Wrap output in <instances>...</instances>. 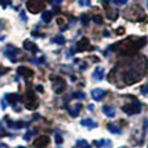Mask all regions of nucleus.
<instances>
[{"mask_svg": "<svg viewBox=\"0 0 148 148\" xmlns=\"http://www.w3.org/2000/svg\"><path fill=\"white\" fill-rule=\"evenodd\" d=\"M122 109H123V112L127 113V114H136V113L140 112V109H142V104H140V101L135 100V101H133L131 104L125 105V107H123Z\"/></svg>", "mask_w": 148, "mask_h": 148, "instance_id": "nucleus-1", "label": "nucleus"}, {"mask_svg": "<svg viewBox=\"0 0 148 148\" xmlns=\"http://www.w3.org/2000/svg\"><path fill=\"white\" fill-rule=\"evenodd\" d=\"M78 3H79V5H86L84 4V0H78Z\"/></svg>", "mask_w": 148, "mask_h": 148, "instance_id": "nucleus-27", "label": "nucleus"}, {"mask_svg": "<svg viewBox=\"0 0 148 148\" xmlns=\"http://www.w3.org/2000/svg\"><path fill=\"white\" fill-rule=\"evenodd\" d=\"M48 143H49L48 136H39L36 139V142L34 143V148H44L48 146Z\"/></svg>", "mask_w": 148, "mask_h": 148, "instance_id": "nucleus-6", "label": "nucleus"}, {"mask_svg": "<svg viewBox=\"0 0 148 148\" xmlns=\"http://www.w3.org/2000/svg\"><path fill=\"white\" fill-rule=\"evenodd\" d=\"M104 95H105V90H103V88H94L91 91L92 99L96 100V101H100V100L104 97Z\"/></svg>", "mask_w": 148, "mask_h": 148, "instance_id": "nucleus-5", "label": "nucleus"}, {"mask_svg": "<svg viewBox=\"0 0 148 148\" xmlns=\"http://www.w3.org/2000/svg\"><path fill=\"white\" fill-rule=\"evenodd\" d=\"M7 125H8V127H10V129H13V130H18V129H21V127H23V123H21V121H10V120H8V122H7Z\"/></svg>", "mask_w": 148, "mask_h": 148, "instance_id": "nucleus-10", "label": "nucleus"}, {"mask_svg": "<svg viewBox=\"0 0 148 148\" xmlns=\"http://www.w3.org/2000/svg\"><path fill=\"white\" fill-rule=\"evenodd\" d=\"M31 134H33V133H31V131H29L27 134H25V136H23V139H25V140H29V139H30V136H31Z\"/></svg>", "mask_w": 148, "mask_h": 148, "instance_id": "nucleus-23", "label": "nucleus"}, {"mask_svg": "<svg viewBox=\"0 0 148 148\" xmlns=\"http://www.w3.org/2000/svg\"><path fill=\"white\" fill-rule=\"evenodd\" d=\"M91 4V0H86V5H90Z\"/></svg>", "mask_w": 148, "mask_h": 148, "instance_id": "nucleus-29", "label": "nucleus"}, {"mask_svg": "<svg viewBox=\"0 0 148 148\" xmlns=\"http://www.w3.org/2000/svg\"><path fill=\"white\" fill-rule=\"evenodd\" d=\"M86 46H88V39L82 38L81 40L78 42V44H77V49H78V51H84V49L87 48Z\"/></svg>", "mask_w": 148, "mask_h": 148, "instance_id": "nucleus-12", "label": "nucleus"}, {"mask_svg": "<svg viewBox=\"0 0 148 148\" xmlns=\"http://www.w3.org/2000/svg\"><path fill=\"white\" fill-rule=\"evenodd\" d=\"M17 53H18V49L13 46H8L4 51V55L10 60V61H16V60H17Z\"/></svg>", "mask_w": 148, "mask_h": 148, "instance_id": "nucleus-2", "label": "nucleus"}, {"mask_svg": "<svg viewBox=\"0 0 148 148\" xmlns=\"http://www.w3.org/2000/svg\"><path fill=\"white\" fill-rule=\"evenodd\" d=\"M113 3H114V4H118V5H123L127 3V0H113Z\"/></svg>", "mask_w": 148, "mask_h": 148, "instance_id": "nucleus-20", "label": "nucleus"}, {"mask_svg": "<svg viewBox=\"0 0 148 148\" xmlns=\"http://www.w3.org/2000/svg\"><path fill=\"white\" fill-rule=\"evenodd\" d=\"M0 135H4V127H3L1 122H0Z\"/></svg>", "mask_w": 148, "mask_h": 148, "instance_id": "nucleus-24", "label": "nucleus"}, {"mask_svg": "<svg viewBox=\"0 0 148 148\" xmlns=\"http://www.w3.org/2000/svg\"><path fill=\"white\" fill-rule=\"evenodd\" d=\"M144 130L148 131V120H146V122H144Z\"/></svg>", "mask_w": 148, "mask_h": 148, "instance_id": "nucleus-26", "label": "nucleus"}, {"mask_svg": "<svg viewBox=\"0 0 148 148\" xmlns=\"http://www.w3.org/2000/svg\"><path fill=\"white\" fill-rule=\"evenodd\" d=\"M104 74H105L104 68L96 66L94 70V73H92V79H94V81H101V79L104 78Z\"/></svg>", "mask_w": 148, "mask_h": 148, "instance_id": "nucleus-4", "label": "nucleus"}, {"mask_svg": "<svg viewBox=\"0 0 148 148\" xmlns=\"http://www.w3.org/2000/svg\"><path fill=\"white\" fill-rule=\"evenodd\" d=\"M81 108H82L81 104H75L73 108H68V112H69V114L72 116V117H77L79 110H81Z\"/></svg>", "mask_w": 148, "mask_h": 148, "instance_id": "nucleus-11", "label": "nucleus"}, {"mask_svg": "<svg viewBox=\"0 0 148 148\" xmlns=\"http://www.w3.org/2000/svg\"><path fill=\"white\" fill-rule=\"evenodd\" d=\"M103 113H104L107 117H110V118H113V117H116V108L113 107L112 104H105L104 107H103Z\"/></svg>", "mask_w": 148, "mask_h": 148, "instance_id": "nucleus-3", "label": "nucleus"}, {"mask_svg": "<svg viewBox=\"0 0 148 148\" xmlns=\"http://www.w3.org/2000/svg\"><path fill=\"white\" fill-rule=\"evenodd\" d=\"M42 20H43L46 23L51 22V20H52V12H49V10H47V12H44L43 14H42Z\"/></svg>", "mask_w": 148, "mask_h": 148, "instance_id": "nucleus-15", "label": "nucleus"}, {"mask_svg": "<svg viewBox=\"0 0 148 148\" xmlns=\"http://www.w3.org/2000/svg\"><path fill=\"white\" fill-rule=\"evenodd\" d=\"M62 0H53V1H52V5H56V4H60V3H61Z\"/></svg>", "mask_w": 148, "mask_h": 148, "instance_id": "nucleus-25", "label": "nucleus"}, {"mask_svg": "<svg viewBox=\"0 0 148 148\" xmlns=\"http://www.w3.org/2000/svg\"><path fill=\"white\" fill-rule=\"evenodd\" d=\"M77 147L78 148H91L90 147V144L87 143L86 140H78L77 142Z\"/></svg>", "mask_w": 148, "mask_h": 148, "instance_id": "nucleus-18", "label": "nucleus"}, {"mask_svg": "<svg viewBox=\"0 0 148 148\" xmlns=\"http://www.w3.org/2000/svg\"><path fill=\"white\" fill-rule=\"evenodd\" d=\"M120 148H126V147H120Z\"/></svg>", "mask_w": 148, "mask_h": 148, "instance_id": "nucleus-32", "label": "nucleus"}, {"mask_svg": "<svg viewBox=\"0 0 148 148\" xmlns=\"http://www.w3.org/2000/svg\"><path fill=\"white\" fill-rule=\"evenodd\" d=\"M56 142H57V144H61L62 143V136L60 135V133L56 134Z\"/></svg>", "mask_w": 148, "mask_h": 148, "instance_id": "nucleus-21", "label": "nucleus"}, {"mask_svg": "<svg viewBox=\"0 0 148 148\" xmlns=\"http://www.w3.org/2000/svg\"><path fill=\"white\" fill-rule=\"evenodd\" d=\"M0 148H8L5 144H3V143H0Z\"/></svg>", "mask_w": 148, "mask_h": 148, "instance_id": "nucleus-28", "label": "nucleus"}, {"mask_svg": "<svg viewBox=\"0 0 148 148\" xmlns=\"http://www.w3.org/2000/svg\"><path fill=\"white\" fill-rule=\"evenodd\" d=\"M101 17H99V16H95V17H94V22L95 23H101Z\"/></svg>", "mask_w": 148, "mask_h": 148, "instance_id": "nucleus-22", "label": "nucleus"}, {"mask_svg": "<svg viewBox=\"0 0 148 148\" xmlns=\"http://www.w3.org/2000/svg\"><path fill=\"white\" fill-rule=\"evenodd\" d=\"M79 20H81V22H82V25L83 26H87L88 25V22H90V18H88V16H87L86 13H82L81 17H79Z\"/></svg>", "mask_w": 148, "mask_h": 148, "instance_id": "nucleus-16", "label": "nucleus"}, {"mask_svg": "<svg viewBox=\"0 0 148 148\" xmlns=\"http://www.w3.org/2000/svg\"><path fill=\"white\" fill-rule=\"evenodd\" d=\"M81 125L83 126V127H87V129H95V127H97V123L95 122L92 118H83V120L81 121Z\"/></svg>", "mask_w": 148, "mask_h": 148, "instance_id": "nucleus-7", "label": "nucleus"}, {"mask_svg": "<svg viewBox=\"0 0 148 148\" xmlns=\"http://www.w3.org/2000/svg\"><path fill=\"white\" fill-rule=\"evenodd\" d=\"M23 48H25L26 51H29V52H36L38 51V47H36L35 44H34L33 42H30V40L23 42Z\"/></svg>", "mask_w": 148, "mask_h": 148, "instance_id": "nucleus-9", "label": "nucleus"}, {"mask_svg": "<svg viewBox=\"0 0 148 148\" xmlns=\"http://www.w3.org/2000/svg\"><path fill=\"white\" fill-rule=\"evenodd\" d=\"M17 72H18V74H21V75H23V77H31L33 75V70H30V69H27L26 66H20L17 69Z\"/></svg>", "mask_w": 148, "mask_h": 148, "instance_id": "nucleus-13", "label": "nucleus"}, {"mask_svg": "<svg viewBox=\"0 0 148 148\" xmlns=\"http://www.w3.org/2000/svg\"><path fill=\"white\" fill-rule=\"evenodd\" d=\"M16 148H26V147H23V146H18V147H16Z\"/></svg>", "mask_w": 148, "mask_h": 148, "instance_id": "nucleus-30", "label": "nucleus"}, {"mask_svg": "<svg viewBox=\"0 0 148 148\" xmlns=\"http://www.w3.org/2000/svg\"><path fill=\"white\" fill-rule=\"evenodd\" d=\"M59 148H60V147H59Z\"/></svg>", "mask_w": 148, "mask_h": 148, "instance_id": "nucleus-33", "label": "nucleus"}, {"mask_svg": "<svg viewBox=\"0 0 148 148\" xmlns=\"http://www.w3.org/2000/svg\"><path fill=\"white\" fill-rule=\"evenodd\" d=\"M95 146L99 148H110L112 147V142L107 140V139H100V140H95L94 142Z\"/></svg>", "mask_w": 148, "mask_h": 148, "instance_id": "nucleus-8", "label": "nucleus"}, {"mask_svg": "<svg viewBox=\"0 0 148 148\" xmlns=\"http://www.w3.org/2000/svg\"><path fill=\"white\" fill-rule=\"evenodd\" d=\"M53 42H55V43H57V44H60V46H62V44H64L66 40H65V38L62 35H57L56 38L53 39Z\"/></svg>", "mask_w": 148, "mask_h": 148, "instance_id": "nucleus-17", "label": "nucleus"}, {"mask_svg": "<svg viewBox=\"0 0 148 148\" xmlns=\"http://www.w3.org/2000/svg\"><path fill=\"white\" fill-rule=\"evenodd\" d=\"M147 7H148V0H147Z\"/></svg>", "mask_w": 148, "mask_h": 148, "instance_id": "nucleus-31", "label": "nucleus"}, {"mask_svg": "<svg viewBox=\"0 0 148 148\" xmlns=\"http://www.w3.org/2000/svg\"><path fill=\"white\" fill-rule=\"evenodd\" d=\"M73 96L75 97V99L82 100V99H84V96H86V95H84L82 91H77V92H74V95H73Z\"/></svg>", "mask_w": 148, "mask_h": 148, "instance_id": "nucleus-19", "label": "nucleus"}, {"mask_svg": "<svg viewBox=\"0 0 148 148\" xmlns=\"http://www.w3.org/2000/svg\"><path fill=\"white\" fill-rule=\"evenodd\" d=\"M107 127H108V130H109V133H112V134H121L120 126H117L116 123H109Z\"/></svg>", "mask_w": 148, "mask_h": 148, "instance_id": "nucleus-14", "label": "nucleus"}]
</instances>
